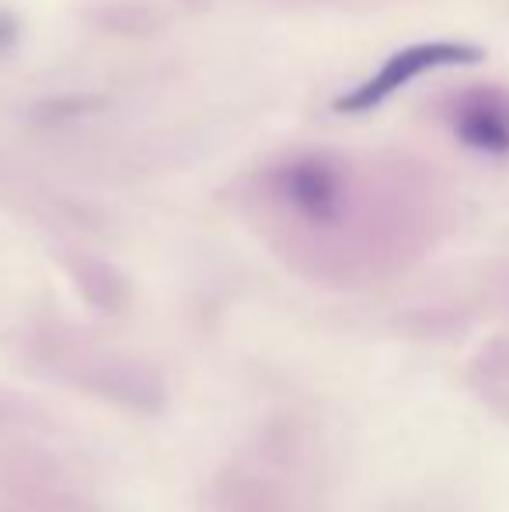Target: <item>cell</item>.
Returning a JSON list of instances; mask_svg holds the SVG:
<instances>
[{
  "label": "cell",
  "mask_w": 509,
  "mask_h": 512,
  "mask_svg": "<svg viewBox=\"0 0 509 512\" xmlns=\"http://www.w3.org/2000/svg\"><path fill=\"white\" fill-rule=\"evenodd\" d=\"M482 56H485L482 49L468 46V42H415V46H405L387 56L370 81H363L360 88L335 98V112L342 115L374 112L377 105H384L391 95H398L415 77L440 67H468V63H478Z\"/></svg>",
  "instance_id": "cell-1"
},
{
  "label": "cell",
  "mask_w": 509,
  "mask_h": 512,
  "mask_svg": "<svg viewBox=\"0 0 509 512\" xmlns=\"http://www.w3.org/2000/svg\"><path fill=\"white\" fill-rule=\"evenodd\" d=\"M272 189L279 203L311 227L335 223L346 206V175L325 157H297L283 164L272 178Z\"/></svg>",
  "instance_id": "cell-2"
},
{
  "label": "cell",
  "mask_w": 509,
  "mask_h": 512,
  "mask_svg": "<svg viewBox=\"0 0 509 512\" xmlns=\"http://www.w3.org/2000/svg\"><path fill=\"white\" fill-rule=\"evenodd\" d=\"M454 136L468 150L489 157L509 154V98L499 91H475L457 102L454 115Z\"/></svg>",
  "instance_id": "cell-3"
}]
</instances>
